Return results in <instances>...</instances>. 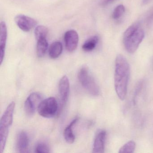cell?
<instances>
[{
    "instance_id": "cell-1",
    "label": "cell",
    "mask_w": 153,
    "mask_h": 153,
    "mask_svg": "<svg viewBox=\"0 0 153 153\" xmlns=\"http://www.w3.org/2000/svg\"><path fill=\"white\" fill-rule=\"evenodd\" d=\"M130 69L128 61L122 55H117L115 61L114 84L118 97L124 100L127 95Z\"/></svg>"
},
{
    "instance_id": "cell-2",
    "label": "cell",
    "mask_w": 153,
    "mask_h": 153,
    "mask_svg": "<svg viewBox=\"0 0 153 153\" xmlns=\"http://www.w3.org/2000/svg\"><path fill=\"white\" fill-rule=\"evenodd\" d=\"M144 37L145 32L139 23H135L131 25L123 35V44L127 51L130 53L135 52Z\"/></svg>"
},
{
    "instance_id": "cell-3",
    "label": "cell",
    "mask_w": 153,
    "mask_h": 153,
    "mask_svg": "<svg viewBox=\"0 0 153 153\" xmlns=\"http://www.w3.org/2000/svg\"><path fill=\"white\" fill-rule=\"evenodd\" d=\"M16 103L12 102L9 105L0 121V152L5 149L10 128L12 125Z\"/></svg>"
},
{
    "instance_id": "cell-4",
    "label": "cell",
    "mask_w": 153,
    "mask_h": 153,
    "mask_svg": "<svg viewBox=\"0 0 153 153\" xmlns=\"http://www.w3.org/2000/svg\"><path fill=\"white\" fill-rule=\"evenodd\" d=\"M78 78L81 85L88 94L93 96L99 95L100 92L99 86L87 68L83 67L80 69Z\"/></svg>"
},
{
    "instance_id": "cell-5",
    "label": "cell",
    "mask_w": 153,
    "mask_h": 153,
    "mask_svg": "<svg viewBox=\"0 0 153 153\" xmlns=\"http://www.w3.org/2000/svg\"><path fill=\"white\" fill-rule=\"evenodd\" d=\"M57 100L53 97H50L42 101L37 108L38 113L42 117L51 118L58 111Z\"/></svg>"
},
{
    "instance_id": "cell-6",
    "label": "cell",
    "mask_w": 153,
    "mask_h": 153,
    "mask_svg": "<svg viewBox=\"0 0 153 153\" xmlns=\"http://www.w3.org/2000/svg\"><path fill=\"white\" fill-rule=\"evenodd\" d=\"M42 99V95L38 93H32L27 97L25 102V110L28 116L33 115Z\"/></svg>"
},
{
    "instance_id": "cell-7",
    "label": "cell",
    "mask_w": 153,
    "mask_h": 153,
    "mask_svg": "<svg viewBox=\"0 0 153 153\" xmlns=\"http://www.w3.org/2000/svg\"><path fill=\"white\" fill-rule=\"evenodd\" d=\"M15 20L17 26L25 32L31 31L37 25L35 19L25 15H18L15 17Z\"/></svg>"
},
{
    "instance_id": "cell-8",
    "label": "cell",
    "mask_w": 153,
    "mask_h": 153,
    "mask_svg": "<svg viewBox=\"0 0 153 153\" xmlns=\"http://www.w3.org/2000/svg\"><path fill=\"white\" fill-rule=\"evenodd\" d=\"M65 46L68 51L72 52L77 47L79 42V35L74 30H69L66 32L64 36Z\"/></svg>"
},
{
    "instance_id": "cell-9",
    "label": "cell",
    "mask_w": 153,
    "mask_h": 153,
    "mask_svg": "<svg viewBox=\"0 0 153 153\" xmlns=\"http://www.w3.org/2000/svg\"><path fill=\"white\" fill-rule=\"evenodd\" d=\"M69 91V80L67 76H63L61 79L59 84V94L62 106H64L68 101Z\"/></svg>"
},
{
    "instance_id": "cell-10",
    "label": "cell",
    "mask_w": 153,
    "mask_h": 153,
    "mask_svg": "<svg viewBox=\"0 0 153 153\" xmlns=\"http://www.w3.org/2000/svg\"><path fill=\"white\" fill-rule=\"evenodd\" d=\"M106 136V131L104 130H100L97 131L93 144V153H102L104 152Z\"/></svg>"
},
{
    "instance_id": "cell-11",
    "label": "cell",
    "mask_w": 153,
    "mask_h": 153,
    "mask_svg": "<svg viewBox=\"0 0 153 153\" xmlns=\"http://www.w3.org/2000/svg\"><path fill=\"white\" fill-rule=\"evenodd\" d=\"M0 28V63L1 64L5 57L7 38V30L5 22L1 23Z\"/></svg>"
},
{
    "instance_id": "cell-12",
    "label": "cell",
    "mask_w": 153,
    "mask_h": 153,
    "mask_svg": "<svg viewBox=\"0 0 153 153\" xmlns=\"http://www.w3.org/2000/svg\"><path fill=\"white\" fill-rule=\"evenodd\" d=\"M29 145V138L26 132L21 131L19 133L16 140V149L19 153L27 152Z\"/></svg>"
},
{
    "instance_id": "cell-13",
    "label": "cell",
    "mask_w": 153,
    "mask_h": 153,
    "mask_svg": "<svg viewBox=\"0 0 153 153\" xmlns=\"http://www.w3.org/2000/svg\"><path fill=\"white\" fill-rule=\"evenodd\" d=\"M78 120V117L75 118L64 129V132H63L64 138L66 141L69 144H72L75 141V136L73 133L72 128L75 124L76 123Z\"/></svg>"
},
{
    "instance_id": "cell-14",
    "label": "cell",
    "mask_w": 153,
    "mask_h": 153,
    "mask_svg": "<svg viewBox=\"0 0 153 153\" xmlns=\"http://www.w3.org/2000/svg\"><path fill=\"white\" fill-rule=\"evenodd\" d=\"M62 50L63 47L61 43L59 42H54L50 46L49 56L51 59H57L61 54Z\"/></svg>"
},
{
    "instance_id": "cell-15",
    "label": "cell",
    "mask_w": 153,
    "mask_h": 153,
    "mask_svg": "<svg viewBox=\"0 0 153 153\" xmlns=\"http://www.w3.org/2000/svg\"><path fill=\"white\" fill-rule=\"evenodd\" d=\"M99 42V37L97 36H91L82 45V49L86 52L93 51L96 47Z\"/></svg>"
},
{
    "instance_id": "cell-16",
    "label": "cell",
    "mask_w": 153,
    "mask_h": 153,
    "mask_svg": "<svg viewBox=\"0 0 153 153\" xmlns=\"http://www.w3.org/2000/svg\"><path fill=\"white\" fill-rule=\"evenodd\" d=\"M48 47V43L46 38L37 41L36 45V53L39 58H42L45 55Z\"/></svg>"
},
{
    "instance_id": "cell-17",
    "label": "cell",
    "mask_w": 153,
    "mask_h": 153,
    "mask_svg": "<svg viewBox=\"0 0 153 153\" xmlns=\"http://www.w3.org/2000/svg\"><path fill=\"white\" fill-rule=\"evenodd\" d=\"M35 36L37 41L42 39L46 38L48 33V29L46 27L39 25L35 29Z\"/></svg>"
},
{
    "instance_id": "cell-18",
    "label": "cell",
    "mask_w": 153,
    "mask_h": 153,
    "mask_svg": "<svg viewBox=\"0 0 153 153\" xmlns=\"http://www.w3.org/2000/svg\"><path fill=\"white\" fill-rule=\"evenodd\" d=\"M136 148V143L133 140H130L125 143L119 149V153H133Z\"/></svg>"
},
{
    "instance_id": "cell-19",
    "label": "cell",
    "mask_w": 153,
    "mask_h": 153,
    "mask_svg": "<svg viewBox=\"0 0 153 153\" xmlns=\"http://www.w3.org/2000/svg\"><path fill=\"white\" fill-rule=\"evenodd\" d=\"M125 7L123 5H120L116 7L113 12L112 18L114 19H118L121 17L125 12Z\"/></svg>"
},
{
    "instance_id": "cell-20",
    "label": "cell",
    "mask_w": 153,
    "mask_h": 153,
    "mask_svg": "<svg viewBox=\"0 0 153 153\" xmlns=\"http://www.w3.org/2000/svg\"><path fill=\"white\" fill-rule=\"evenodd\" d=\"M36 153H49L50 149L48 145L45 142H41L38 143L36 146Z\"/></svg>"
},
{
    "instance_id": "cell-21",
    "label": "cell",
    "mask_w": 153,
    "mask_h": 153,
    "mask_svg": "<svg viewBox=\"0 0 153 153\" xmlns=\"http://www.w3.org/2000/svg\"><path fill=\"white\" fill-rule=\"evenodd\" d=\"M142 86H143V81L141 80L140 82H139L138 84L137 87H136V89H135V93H134V99H133L134 103L135 102V101H136L137 97V96L139 94L140 92L141 88H142Z\"/></svg>"
},
{
    "instance_id": "cell-22",
    "label": "cell",
    "mask_w": 153,
    "mask_h": 153,
    "mask_svg": "<svg viewBox=\"0 0 153 153\" xmlns=\"http://www.w3.org/2000/svg\"><path fill=\"white\" fill-rule=\"evenodd\" d=\"M115 1V0H102L101 3H100V5L102 6H107V5L112 3Z\"/></svg>"
},
{
    "instance_id": "cell-23",
    "label": "cell",
    "mask_w": 153,
    "mask_h": 153,
    "mask_svg": "<svg viewBox=\"0 0 153 153\" xmlns=\"http://www.w3.org/2000/svg\"><path fill=\"white\" fill-rule=\"evenodd\" d=\"M149 1H150V0H143V4H147V3H148Z\"/></svg>"
}]
</instances>
